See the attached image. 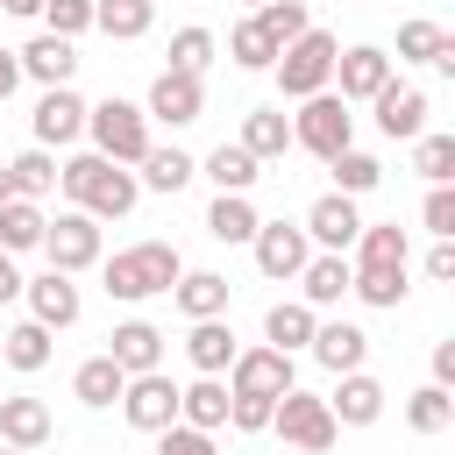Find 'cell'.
Listing matches in <instances>:
<instances>
[{"label": "cell", "mask_w": 455, "mask_h": 455, "mask_svg": "<svg viewBox=\"0 0 455 455\" xmlns=\"http://www.w3.org/2000/svg\"><path fill=\"white\" fill-rule=\"evenodd\" d=\"M348 270H355V263H348ZM348 291H355L363 306H377V313H398L412 284H405V270H355V277H348Z\"/></svg>", "instance_id": "cell-39"}, {"label": "cell", "mask_w": 455, "mask_h": 455, "mask_svg": "<svg viewBox=\"0 0 455 455\" xmlns=\"http://www.w3.org/2000/svg\"><path fill=\"white\" fill-rule=\"evenodd\" d=\"M43 256H50V270H64V277L92 270V263L107 256V249H100V220L78 213V206H64V213L43 228Z\"/></svg>", "instance_id": "cell-7"}, {"label": "cell", "mask_w": 455, "mask_h": 455, "mask_svg": "<svg viewBox=\"0 0 455 455\" xmlns=\"http://www.w3.org/2000/svg\"><path fill=\"white\" fill-rule=\"evenodd\" d=\"M419 228H427L434 242H455V185H427V199H419Z\"/></svg>", "instance_id": "cell-46"}, {"label": "cell", "mask_w": 455, "mask_h": 455, "mask_svg": "<svg viewBox=\"0 0 455 455\" xmlns=\"http://www.w3.org/2000/svg\"><path fill=\"white\" fill-rule=\"evenodd\" d=\"M85 135H92V156H107V164H121V171H135L156 142H149V114L135 107V100H100V107H85Z\"/></svg>", "instance_id": "cell-3"}, {"label": "cell", "mask_w": 455, "mask_h": 455, "mask_svg": "<svg viewBox=\"0 0 455 455\" xmlns=\"http://www.w3.org/2000/svg\"><path fill=\"white\" fill-rule=\"evenodd\" d=\"M256 228H263V213H256L249 192H213V206H206V235L213 242H256Z\"/></svg>", "instance_id": "cell-30"}, {"label": "cell", "mask_w": 455, "mask_h": 455, "mask_svg": "<svg viewBox=\"0 0 455 455\" xmlns=\"http://www.w3.org/2000/svg\"><path fill=\"white\" fill-rule=\"evenodd\" d=\"M427 277H434V284L455 277V242H434V249H427Z\"/></svg>", "instance_id": "cell-49"}, {"label": "cell", "mask_w": 455, "mask_h": 455, "mask_svg": "<svg viewBox=\"0 0 455 455\" xmlns=\"http://www.w3.org/2000/svg\"><path fill=\"white\" fill-rule=\"evenodd\" d=\"M121 419H128L135 434H164V427H178V384H171L164 370L128 377V384H121Z\"/></svg>", "instance_id": "cell-8"}, {"label": "cell", "mask_w": 455, "mask_h": 455, "mask_svg": "<svg viewBox=\"0 0 455 455\" xmlns=\"http://www.w3.org/2000/svg\"><path fill=\"white\" fill-rule=\"evenodd\" d=\"M199 171L213 178V192H249V185L263 178V164H256V156H249L242 142H220V149H213V156H206Z\"/></svg>", "instance_id": "cell-35"}, {"label": "cell", "mask_w": 455, "mask_h": 455, "mask_svg": "<svg viewBox=\"0 0 455 455\" xmlns=\"http://www.w3.org/2000/svg\"><path fill=\"white\" fill-rule=\"evenodd\" d=\"M178 270H185V256H178L171 242H135V249H114V256H100L107 299H121V306L164 299V291L178 284Z\"/></svg>", "instance_id": "cell-2"}, {"label": "cell", "mask_w": 455, "mask_h": 455, "mask_svg": "<svg viewBox=\"0 0 455 455\" xmlns=\"http://www.w3.org/2000/svg\"><path fill=\"white\" fill-rule=\"evenodd\" d=\"M249 249H256V270H263L270 284H284V277H299V270H306V256H313V242H306V228H291V220H263Z\"/></svg>", "instance_id": "cell-13"}, {"label": "cell", "mask_w": 455, "mask_h": 455, "mask_svg": "<svg viewBox=\"0 0 455 455\" xmlns=\"http://www.w3.org/2000/svg\"><path fill=\"white\" fill-rule=\"evenodd\" d=\"M270 434H277L284 448H299V455H327V448L341 441V427H334L327 398H320V391H299V384L270 405Z\"/></svg>", "instance_id": "cell-5"}, {"label": "cell", "mask_w": 455, "mask_h": 455, "mask_svg": "<svg viewBox=\"0 0 455 455\" xmlns=\"http://www.w3.org/2000/svg\"><path fill=\"white\" fill-rule=\"evenodd\" d=\"M43 228H50V213H43L36 199H7V206H0V249H7V256L43 249Z\"/></svg>", "instance_id": "cell-34"}, {"label": "cell", "mask_w": 455, "mask_h": 455, "mask_svg": "<svg viewBox=\"0 0 455 455\" xmlns=\"http://www.w3.org/2000/svg\"><path fill=\"white\" fill-rule=\"evenodd\" d=\"M121 384H128V377L114 370V355H107V348H100V355H85V363L71 370V398H78L85 412H107V405H121Z\"/></svg>", "instance_id": "cell-27"}, {"label": "cell", "mask_w": 455, "mask_h": 455, "mask_svg": "<svg viewBox=\"0 0 455 455\" xmlns=\"http://www.w3.org/2000/svg\"><path fill=\"white\" fill-rule=\"evenodd\" d=\"M220 384L235 398H284L299 377H291V355H277V348H235V363H228Z\"/></svg>", "instance_id": "cell-9"}, {"label": "cell", "mask_w": 455, "mask_h": 455, "mask_svg": "<svg viewBox=\"0 0 455 455\" xmlns=\"http://www.w3.org/2000/svg\"><path fill=\"white\" fill-rule=\"evenodd\" d=\"M50 434H57V412H50L43 398H28V391L0 398V448H28V455H43Z\"/></svg>", "instance_id": "cell-16"}, {"label": "cell", "mask_w": 455, "mask_h": 455, "mask_svg": "<svg viewBox=\"0 0 455 455\" xmlns=\"http://www.w3.org/2000/svg\"><path fill=\"white\" fill-rule=\"evenodd\" d=\"M384 384L370 377V370H348L341 384H334V398H327V412H334V427H377L384 419Z\"/></svg>", "instance_id": "cell-21"}, {"label": "cell", "mask_w": 455, "mask_h": 455, "mask_svg": "<svg viewBox=\"0 0 455 455\" xmlns=\"http://www.w3.org/2000/svg\"><path fill=\"white\" fill-rule=\"evenodd\" d=\"M21 299H28V320L36 327H71L78 313H85V299H78V284L64 277V270H43V277H21Z\"/></svg>", "instance_id": "cell-14"}, {"label": "cell", "mask_w": 455, "mask_h": 455, "mask_svg": "<svg viewBox=\"0 0 455 455\" xmlns=\"http://www.w3.org/2000/svg\"><path fill=\"white\" fill-rule=\"evenodd\" d=\"M0 363H7V370H21V377H36V370L50 363V327H36V320H14V327L0 334Z\"/></svg>", "instance_id": "cell-33"}, {"label": "cell", "mask_w": 455, "mask_h": 455, "mask_svg": "<svg viewBox=\"0 0 455 455\" xmlns=\"http://www.w3.org/2000/svg\"><path fill=\"white\" fill-rule=\"evenodd\" d=\"M142 114H149V121H164V128H192V121L206 114V85H199V78H185V71H156V78H149Z\"/></svg>", "instance_id": "cell-12"}, {"label": "cell", "mask_w": 455, "mask_h": 455, "mask_svg": "<svg viewBox=\"0 0 455 455\" xmlns=\"http://www.w3.org/2000/svg\"><path fill=\"white\" fill-rule=\"evenodd\" d=\"M327 171H334V192H341V199H363V192H377V185H384V164H377L370 149H341Z\"/></svg>", "instance_id": "cell-38"}, {"label": "cell", "mask_w": 455, "mask_h": 455, "mask_svg": "<svg viewBox=\"0 0 455 455\" xmlns=\"http://www.w3.org/2000/svg\"><path fill=\"white\" fill-rule=\"evenodd\" d=\"M242 149H249L256 164L284 156V149H291V114H284V107H249V114H242Z\"/></svg>", "instance_id": "cell-29"}, {"label": "cell", "mask_w": 455, "mask_h": 455, "mask_svg": "<svg viewBox=\"0 0 455 455\" xmlns=\"http://www.w3.org/2000/svg\"><path fill=\"white\" fill-rule=\"evenodd\" d=\"M171 299H178V313H185V320H220V313H228V299H235V284H228L220 270H178Z\"/></svg>", "instance_id": "cell-23"}, {"label": "cell", "mask_w": 455, "mask_h": 455, "mask_svg": "<svg viewBox=\"0 0 455 455\" xmlns=\"http://www.w3.org/2000/svg\"><path fill=\"white\" fill-rule=\"evenodd\" d=\"M291 149H313L320 164H334L341 149H355V114H348V100H334V92L299 100V114H291Z\"/></svg>", "instance_id": "cell-6"}, {"label": "cell", "mask_w": 455, "mask_h": 455, "mask_svg": "<svg viewBox=\"0 0 455 455\" xmlns=\"http://www.w3.org/2000/svg\"><path fill=\"white\" fill-rule=\"evenodd\" d=\"M192 178H199V164H192L185 149H149V156H142V171H135V185H142V192H164V199H171V192H185Z\"/></svg>", "instance_id": "cell-32"}, {"label": "cell", "mask_w": 455, "mask_h": 455, "mask_svg": "<svg viewBox=\"0 0 455 455\" xmlns=\"http://www.w3.org/2000/svg\"><path fill=\"white\" fill-rule=\"evenodd\" d=\"M306 242L320 249V256H348L355 249V235H363V213H355V199H341V192H327V199H313L306 206Z\"/></svg>", "instance_id": "cell-10"}, {"label": "cell", "mask_w": 455, "mask_h": 455, "mask_svg": "<svg viewBox=\"0 0 455 455\" xmlns=\"http://www.w3.org/2000/svg\"><path fill=\"white\" fill-rule=\"evenodd\" d=\"M427 384H455V341H434V377Z\"/></svg>", "instance_id": "cell-50"}, {"label": "cell", "mask_w": 455, "mask_h": 455, "mask_svg": "<svg viewBox=\"0 0 455 455\" xmlns=\"http://www.w3.org/2000/svg\"><path fill=\"white\" fill-rule=\"evenodd\" d=\"M412 171H419L427 185H448V178H455V135H419V142H412Z\"/></svg>", "instance_id": "cell-44"}, {"label": "cell", "mask_w": 455, "mask_h": 455, "mask_svg": "<svg viewBox=\"0 0 455 455\" xmlns=\"http://www.w3.org/2000/svg\"><path fill=\"white\" fill-rule=\"evenodd\" d=\"M0 14H21V21H43V0H0Z\"/></svg>", "instance_id": "cell-53"}, {"label": "cell", "mask_w": 455, "mask_h": 455, "mask_svg": "<svg viewBox=\"0 0 455 455\" xmlns=\"http://www.w3.org/2000/svg\"><path fill=\"white\" fill-rule=\"evenodd\" d=\"M370 107H377V135H391V142H419L427 135V92L419 85H398L391 78Z\"/></svg>", "instance_id": "cell-17"}, {"label": "cell", "mask_w": 455, "mask_h": 455, "mask_svg": "<svg viewBox=\"0 0 455 455\" xmlns=\"http://www.w3.org/2000/svg\"><path fill=\"white\" fill-rule=\"evenodd\" d=\"M249 21H256V28H263V36L277 43V50H284L291 36H306V28H313V14H306V0H270V7H256Z\"/></svg>", "instance_id": "cell-42"}, {"label": "cell", "mask_w": 455, "mask_h": 455, "mask_svg": "<svg viewBox=\"0 0 455 455\" xmlns=\"http://www.w3.org/2000/svg\"><path fill=\"white\" fill-rule=\"evenodd\" d=\"M213 50H220V43H213V28H178V36H171V64H164V71L199 78V71L213 64Z\"/></svg>", "instance_id": "cell-43"}, {"label": "cell", "mask_w": 455, "mask_h": 455, "mask_svg": "<svg viewBox=\"0 0 455 455\" xmlns=\"http://www.w3.org/2000/svg\"><path fill=\"white\" fill-rule=\"evenodd\" d=\"M149 21H156V0H92V28L114 36V43L149 36Z\"/></svg>", "instance_id": "cell-31"}, {"label": "cell", "mask_w": 455, "mask_h": 455, "mask_svg": "<svg viewBox=\"0 0 455 455\" xmlns=\"http://www.w3.org/2000/svg\"><path fill=\"white\" fill-rule=\"evenodd\" d=\"M348 277H355L348 256H320V249H313L306 270H299V299H306L313 313H320V306H341V299H348Z\"/></svg>", "instance_id": "cell-26"}, {"label": "cell", "mask_w": 455, "mask_h": 455, "mask_svg": "<svg viewBox=\"0 0 455 455\" xmlns=\"http://www.w3.org/2000/svg\"><path fill=\"white\" fill-rule=\"evenodd\" d=\"M0 455H28V448H0Z\"/></svg>", "instance_id": "cell-56"}, {"label": "cell", "mask_w": 455, "mask_h": 455, "mask_svg": "<svg viewBox=\"0 0 455 455\" xmlns=\"http://www.w3.org/2000/svg\"><path fill=\"white\" fill-rule=\"evenodd\" d=\"M7 299H21V270H14V256L0 249V306H7Z\"/></svg>", "instance_id": "cell-52"}, {"label": "cell", "mask_w": 455, "mask_h": 455, "mask_svg": "<svg viewBox=\"0 0 455 455\" xmlns=\"http://www.w3.org/2000/svg\"><path fill=\"white\" fill-rule=\"evenodd\" d=\"M14 85H21V64H14V50H0V107L14 100Z\"/></svg>", "instance_id": "cell-51"}, {"label": "cell", "mask_w": 455, "mask_h": 455, "mask_svg": "<svg viewBox=\"0 0 455 455\" xmlns=\"http://www.w3.org/2000/svg\"><path fill=\"white\" fill-rule=\"evenodd\" d=\"M7 178H14V199H43V192H57V156L28 142L21 156H7Z\"/></svg>", "instance_id": "cell-37"}, {"label": "cell", "mask_w": 455, "mask_h": 455, "mask_svg": "<svg viewBox=\"0 0 455 455\" xmlns=\"http://www.w3.org/2000/svg\"><path fill=\"white\" fill-rule=\"evenodd\" d=\"M405 427H412V434H448V427H455V391H448V384H419V391L405 398Z\"/></svg>", "instance_id": "cell-36"}, {"label": "cell", "mask_w": 455, "mask_h": 455, "mask_svg": "<svg viewBox=\"0 0 455 455\" xmlns=\"http://www.w3.org/2000/svg\"><path fill=\"white\" fill-rule=\"evenodd\" d=\"M313 363L334 370V377H348V370L370 363V334H363L355 320H320V327H313Z\"/></svg>", "instance_id": "cell-20"}, {"label": "cell", "mask_w": 455, "mask_h": 455, "mask_svg": "<svg viewBox=\"0 0 455 455\" xmlns=\"http://www.w3.org/2000/svg\"><path fill=\"white\" fill-rule=\"evenodd\" d=\"M156 455H213V434H199V427H185V419H178V427H164V434H156Z\"/></svg>", "instance_id": "cell-48"}, {"label": "cell", "mask_w": 455, "mask_h": 455, "mask_svg": "<svg viewBox=\"0 0 455 455\" xmlns=\"http://www.w3.org/2000/svg\"><path fill=\"white\" fill-rule=\"evenodd\" d=\"M242 7H249V14H256V7H270V0H242Z\"/></svg>", "instance_id": "cell-55"}, {"label": "cell", "mask_w": 455, "mask_h": 455, "mask_svg": "<svg viewBox=\"0 0 455 455\" xmlns=\"http://www.w3.org/2000/svg\"><path fill=\"white\" fill-rule=\"evenodd\" d=\"M85 28H92V0H43V36L78 43Z\"/></svg>", "instance_id": "cell-45"}, {"label": "cell", "mask_w": 455, "mask_h": 455, "mask_svg": "<svg viewBox=\"0 0 455 455\" xmlns=\"http://www.w3.org/2000/svg\"><path fill=\"white\" fill-rule=\"evenodd\" d=\"M355 270H412V242L398 220H363L355 235Z\"/></svg>", "instance_id": "cell-22"}, {"label": "cell", "mask_w": 455, "mask_h": 455, "mask_svg": "<svg viewBox=\"0 0 455 455\" xmlns=\"http://www.w3.org/2000/svg\"><path fill=\"white\" fill-rule=\"evenodd\" d=\"M270 405H277V398H235V391H228V427H235V434H263V427H270Z\"/></svg>", "instance_id": "cell-47"}, {"label": "cell", "mask_w": 455, "mask_h": 455, "mask_svg": "<svg viewBox=\"0 0 455 455\" xmlns=\"http://www.w3.org/2000/svg\"><path fill=\"white\" fill-rule=\"evenodd\" d=\"M235 327L228 320H192L185 327V363L199 370V377H228V363H235Z\"/></svg>", "instance_id": "cell-25"}, {"label": "cell", "mask_w": 455, "mask_h": 455, "mask_svg": "<svg viewBox=\"0 0 455 455\" xmlns=\"http://www.w3.org/2000/svg\"><path fill=\"white\" fill-rule=\"evenodd\" d=\"M313 327H320V313H313L306 299H277V306L263 313V348L299 355V348H313Z\"/></svg>", "instance_id": "cell-24"}, {"label": "cell", "mask_w": 455, "mask_h": 455, "mask_svg": "<svg viewBox=\"0 0 455 455\" xmlns=\"http://www.w3.org/2000/svg\"><path fill=\"white\" fill-rule=\"evenodd\" d=\"M107 355H114V370H121V377L164 370V327H149V320H121V327L107 334Z\"/></svg>", "instance_id": "cell-19"}, {"label": "cell", "mask_w": 455, "mask_h": 455, "mask_svg": "<svg viewBox=\"0 0 455 455\" xmlns=\"http://www.w3.org/2000/svg\"><path fill=\"white\" fill-rule=\"evenodd\" d=\"M178 419L199 427V434H220V427H228V384H220V377H192V384H178Z\"/></svg>", "instance_id": "cell-28"}, {"label": "cell", "mask_w": 455, "mask_h": 455, "mask_svg": "<svg viewBox=\"0 0 455 455\" xmlns=\"http://www.w3.org/2000/svg\"><path fill=\"white\" fill-rule=\"evenodd\" d=\"M57 185H64V199H71L78 213H92V220H128V213H135V199H142L135 171L107 164V156H92V149L64 156V164H57Z\"/></svg>", "instance_id": "cell-1"}, {"label": "cell", "mask_w": 455, "mask_h": 455, "mask_svg": "<svg viewBox=\"0 0 455 455\" xmlns=\"http://www.w3.org/2000/svg\"><path fill=\"white\" fill-rule=\"evenodd\" d=\"M334 85H341L334 100H348V107L355 100H377L391 85V57L377 43H348V50H334Z\"/></svg>", "instance_id": "cell-11"}, {"label": "cell", "mask_w": 455, "mask_h": 455, "mask_svg": "<svg viewBox=\"0 0 455 455\" xmlns=\"http://www.w3.org/2000/svg\"><path fill=\"white\" fill-rule=\"evenodd\" d=\"M228 57H235V71H270V64H277V43L242 14V21L228 28Z\"/></svg>", "instance_id": "cell-41"}, {"label": "cell", "mask_w": 455, "mask_h": 455, "mask_svg": "<svg viewBox=\"0 0 455 455\" xmlns=\"http://www.w3.org/2000/svg\"><path fill=\"white\" fill-rule=\"evenodd\" d=\"M78 135H85V100L71 85H50L36 100V149H71Z\"/></svg>", "instance_id": "cell-15"}, {"label": "cell", "mask_w": 455, "mask_h": 455, "mask_svg": "<svg viewBox=\"0 0 455 455\" xmlns=\"http://www.w3.org/2000/svg\"><path fill=\"white\" fill-rule=\"evenodd\" d=\"M448 43H455V36H448L441 21H398V64H441Z\"/></svg>", "instance_id": "cell-40"}, {"label": "cell", "mask_w": 455, "mask_h": 455, "mask_svg": "<svg viewBox=\"0 0 455 455\" xmlns=\"http://www.w3.org/2000/svg\"><path fill=\"white\" fill-rule=\"evenodd\" d=\"M7 199H14V178H7V164H0V206H7Z\"/></svg>", "instance_id": "cell-54"}, {"label": "cell", "mask_w": 455, "mask_h": 455, "mask_svg": "<svg viewBox=\"0 0 455 455\" xmlns=\"http://www.w3.org/2000/svg\"><path fill=\"white\" fill-rule=\"evenodd\" d=\"M334 36L327 28H306V36H291L284 50H277V92L284 100H313V92H334Z\"/></svg>", "instance_id": "cell-4"}, {"label": "cell", "mask_w": 455, "mask_h": 455, "mask_svg": "<svg viewBox=\"0 0 455 455\" xmlns=\"http://www.w3.org/2000/svg\"><path fill=\"white\" fill-rule=\"evenodd\" d=\"M14 64H21V78H36V85L50 92V85H71V71H78V43H64V36H28V43L14 50Z\"/></svg>", "instance_id": "cell-18"}]
</instances>
